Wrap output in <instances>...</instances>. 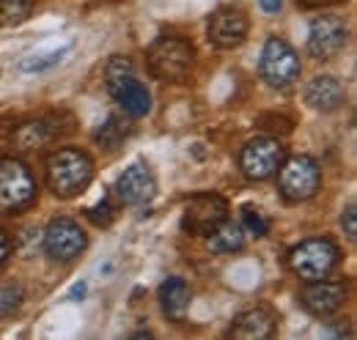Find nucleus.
Wrapping results in <instances>:
<instances>
[{
  "label": "nucleus",
  "mask_w": 357,
  "mask_h": 340,
  "mask_svg": "<svg viewBox=\"0 0 357 340\" xmlns=\"http://www.w3.org/2000/svg\"><path fill=\"white\" fill-rule=\"evenodd\" d=\"M45 176L58 198H77L93 178V160L80 148H58L45 160Z\"/></svg>",
  "instance_id": "obj_1"
},
{
  "label": "nucleus",
  "mask_w": 357,
  "mask_h": 340,
  "mask_svg": "<svg viewBox=\"0 0 357 340\" xmlns=\"http://www.w3.org/2000/svg\"><path fill=\"white\" fill-rule=\"evenodd\" d=\"M146 66L162 83H184L195 66V47L181 36H160L146 52Z\"/></svg>",
  "instance_id": "obj_2"
},
{
  "label": "nucleus",
  "mask_w": 357,
  "mask_h": 340,
  "mask_svg": "<svg viewBox=\"0 0 357 340\" xmlns=\"http://www.w3.org/2000/svg\"><path fill=\"white\" fill-rule=\"evenodd\" d=\"M105 83H107L110 96L119 102V107L130 118L149 116V110H151V93H149L146 85L135 77L132 63L127 58H121V55L110 58V63L105 69Z\"/></svg>",
  "instance_id": "obj_3"
},
{
  "label": "nucleus",
  "mask_w": 357,
  "mask_h": 340,
  "mask_svg": "<svg viewBox=\"0 0 357 340\" xmlns=\"http://www.w3.org/2000/svg\"><path fill=\"white\" fill-rule=\"evenodd\" d=\"M338 263H341V247L327 236L305 239L289 253V269L305 283L330 277Z\"/></svg>",
  "instance_id": "obj_4"
},
{
  "label": "nucleus",
  "mask_w": 357,
  "mask_h": 340,
  "mask_svg": "<svg viewBox=\"0 0 357 340\" xmlns=\"http://www.w3.org/2000/svg\"><path fill=\"white\" fill-rule=\"evenodd\" d=\"M300 72H303V63H300V55L294 52V47L283 42L280 36H269L261 47V58H259L261 80L275 91H289L300 80Z\"/></svg>",
  "instance_id": "obj_5"
},
{
  "label": "nucleus",
  "mask_w": 357,
  "mask_h": 340,
  "mask_svg": "<svg viewBox=\"0 0 357 340\" xmlns=\"http://www.w3.org/2000/svg\"><path fill=\"white\" fill-rule=\"evenodd\" d=\"M278 187L289 203H303V201L313 198L321 187L319 162L308 154H297V157L283 160V165L278 168Z\"/></svg>",
  "instance_id": "obj_6"
},
{
  "label": "nucleus",
  "mask_w": 357,
  "mask_h": 340,
  "mask_svg": "<svg viewBox=\"0 0 357 340\" xmlns=\"http://www.w3.org/2000/svg\"><path fill=\"white\" fill-rule=\"evenodd\" d=\"M36 178L31 168L14 157L0 160V209L3 212H20L36 201Z\"/></svg>",
  "instance_id": "obj_7"
},
{
  "label": "nucleus",
  "mask_w": 357,
  "mask_h": 340,
  "mask_svg": "<svg viewBox=\"0 0 357 340\" xmlns=\"http://www.w3.org/2000/svg\"><path fill=\"white\" fill-rule=\"evenodd\" d=\"M286 160V146L278 137H253L239 154V170L250 181H267Z\"/></svg>",
  "instance_id": "obj_8"
},
{
  "label": "nucleus",
  "mask_w": 357,
  "mask_h": 340,
  "mask_svg": "<svg viewBox=\"0 0 357 340\" xmlns=\"http://www.w3.org/2000/svg\"><path fill=\"white\" fill-rule=\"evenodd\" d=\"M349 42V25L335 14L316 17L308 28V55L313 61H333Z\"/></svg>",
  "instance_id": "obj_9"
},
{
  "label": "nucleus",
  "mask_w": 357,
  "mask_h": 340,
  "mask_svg": "<svg viewBox=\"0 0 357 340\" xmlns=\"http://www.w3.org/2000/svg\"><path fill=\"white\" fill-rule=\"evenodd\" d=\"M89 247V236L86 231L69 219V217H55L45 231V253L58 261V263H69L77 255H83V250Z\"/></svg>",
  "instance_id": "obj_10"
},
{
  "label": "nucleus",
  "mask_w": 357,
  "mask_h": 340,
  "mask_svg": "<svg viewBox=\"0 0 357 340\" xmlns=\"http://www.w3.org/2000/svg\"><path fill=\"white\" fill-rule=\"evenodd\" d=\"M223 219H228V203L225 198L206 192V195H195L181 214V231L190 236H209Z\"/></svg>",
  "instance_id": "obj_11"
},
{
  "label": "nucleus",
  "mask_w": 357,
  "mask_h": 340,
  "mask_svg": "<svg viewBox=\"0 0 357 340\" xmlns=\"http://www.w3.org/2000/svg\"><path fill=\"white\" fill-rule=\"evenodd\" d=\"M248 31H250V20L242 6H220L209 17L206 39L218 49H234L248 39Z\"/></svg>",
  "instance_id": "obj_12"
},
{
  "label": "nucleus",
  "mask_w": 357,
  "mask_h": 340,
  "mask_svg": "<svg viewBox=\"0 0 357 340\" xmlns=\"http://www.w3.org/2000/svg\"><path fill=\"white\" fill-rule=\"evenodd\" d=\"M303 307L316 316V318H327L333 313H338L347 302V283H333V280H311L303 291H300Z\"/></svg>",
  "instance_id": "obj_13"
},
{
  "label": "nucleus",
  "mask_w": 357,
  "mask_h": 340,
  "mask_svg": "<svg viewBox=\"0 0 357 340\" xmlns=\"http://www.w3.org/2000/svg\"><path fill=\"white\" fill-rule=\"evenodd\" d=\"M116 192H119L121 203L143 206V203H149L157 195V178H154V173L146 168L143 162H135V165H130L121 173L119 184H116Z\"/></svg>",
  "instance_id": "obj_14"
},
{
  "label": "nucleus",
  "mask_w": 357,
  "mask_h": 340,
  "mask_svg": "<svg viewBox=\"0 0 357 340\" xmlns=\"http://www.w3.org/2000/svg\"><path fill=\"white\" fill-rule=\"evenodd\" d=\"M278 332V313L267 307V304H259V307H250L245 313H239L228 330L231 338H245V340H267Z\"/></svg>",
  "instance_id": "obj_15"
},
{
  "label": "nucleus",
  "mask_w": 357,
  "mask_h": 340,
  "mask_svg": "<svg viewBox=\"0 0 357 340\" xmlns=\"http://www.w3.org/2000/svg\"><path fill=\"white\" fill-rule=\"evenodd\" d=\"M305 102H308V107L319 110V113H333V110L344 107L347 88L333 75H319L305 85Z\"/></svg>",
  "instance_id": "obj_16"
},
{
  "label": "nucleus",
  "mask_w": 357,
  "mask_h": 340,
  "mask_svg": "<svg viewBox=\"0 0 357 340\" xmlns=\"http://www.w3.org/2000/svg\"><path fill=\"white\" fill-rule=\"evenodd\" d=\"M190 299H192V291L187 286V280L181 277H168L162 286H160V304H162V313L174 321V324H181L187 310H190Z\"/></svg>",
  "instance_id": "obj_17"
},
{
  "label": "nucleus",
  "mask_w": 357,
  "mask_h": 340,
  "mask_svg": "<svg viewBox=\"0 0 357 340\" xmlns=\"http://www.w3.org/2000/svg\"><path fill=\"white\" fill-rule=\"evenodd\" d=\"M58 134H61V127H55V116H50V118H36V121L22 124L14 132V143L20 151H36Z\"/></svg>",
  "instance_id": "obj_18"
},
{
  "label": "nucleus",
  "mask_w": 357,
  "mask_h": 340,
  "mask_svg": "<svg viewBox=\"0 0 357 340\" xmlns=\"http://www.w3.org/2000/svg\"><path fill=\"white\" fill-rule=\"evenodd\" d=\"M245 247V233H242V225L236 222H228L223 219L212 233H209V250L218 255L228 253H239Z\"/></svg>",
  "instance_id": "obj_19"
},
{
  "label": "nucleus",
  "mask_w": 357,
  "mask_h": 340,
  "mask_svg": "<svg viewBox=\"0 0 357 340\" xmlns=\"http://www.w3.org/2000/svg\"><path fill=\"white\" fill-rule=\"evenodd\" d=\"M36 0H0V25H20L31 17Z\"/></svg>",
  "instance_id": "obj_20"
},
{
  "label": "nucleus",
  "mask_w": 357,
  "mask_h": 340,
  "mask_svg": "<svg viewBox=\"0 0 357 340\" xmlns=\"http://www.w3.org/2000/svg\"><path fill=\"white\" fill-rule=\"evenodd\" d=\"M22 299H25V291H22L20 283H6V286H0V318L14 316V313L20 310V304H22Z\"/></svg>",
  "instance_id": "obj_21"
},
{
  "label": "nucleus",
  "mask_w": 357,
  "mask_h": 340,
  "mask_svg": "<svg viewBox=\"0 0 357 340\" xmlns=\"http://www.w3.org/2000/svg\"><path fill=\"white\" fill-rule=\"evenodd\" d=\"M127 134H130V127H124L121 118L110 116L107 124H102V129L96 132V140H99L102 146H107V148H116V146H121V140H124Z\"/></svg>",
  "instance_id": "obj_22"
},
{
  "label": "nucleus",
  "mask_w": 357,
  "mask_h": 340,
  "mask_svg": "<svg viewBox=\"0 0 357 340\" xmlns=\"http://www.w3.org/2000/svg\"><path fill=\"white\" fill-rule=\"evenodd\" d=\"M66 52H69V47L52 49V52H45V55H31V58L22 61V72H45L50 66H55Z\"/></svg>",
  "instance_id": "obj_23"
},
{
  "label": "nucleus",
  "mask_w": 357,
  "mask_h": 340,
  "mask_svg": "<svg viewBox=\"0 0 357 340\" xmlns=\"http://www.w3.org/2000/svg\"><path fill=\"white\" fill-rule=\"evenodd\" d=\"M245 228H248V233H253V236H267L269 222L261 217V212H259V209L245 206Z\"/></svg>",
  "instance_id": "obj_24"
},
{
  "label": "nucleus",
  "mask_w": 357,
  "mask_h": 340,
  "mask_svg": "<svg viewBox=\"0 0 357 340\" xmlns=\"http://www.w3.org/2000/svg\"><path fill=\"white\" fill-rule=\"evenodd\" d=\"M113 206L107 203V201H102V203H96V206H91L86 209V217H89L93 225H99V228H107L110 222H113Z\"/></svg>",
  "instance_id": "obj_25"
},
{
  "label": "nucleus",
  "mask_w": 357,
  "mask_h": 340,
  "mask_svg": "<svg viewBox=\"0 0 357 340\" xmlns=\"http://www.w3.org/2000/svg\"><path fill=\"white\" fill-rule=\"evenodd\" d=\"M259 124L264 129H272V132H280V134H289L291 129H294V121L291 118H286V116H261L259 118Z\"/></svg>",
  "instance_id": "obj_26"
},
{
  "label": "nucleus",
  "mask_w": 357,
  "mask_h": 340,
  "mask_svg": "<svg viewBox=\"0 0 357 340\" xmlns=\"http://www.w3.org/2000/svg\"><path fill=\"white\" fill-rule=\"evenodd\" d=\"M341 225H344L347 239H349V242H355L357 239V209H355V203H349V206H347V212L341 214Z\"/></svg>",
  "instance_id": "obj_27"
},
{
  "label": "nucleus",
  "mask_w": 357,
  "mask_h": 340,
  "mask_svg": "<svg viewBox=\"0 0 357 340\" xmlns=\"http://www.w3.org/2000/svg\"><path fill=\"white\" fill-rule=\"evenodd\" d=\"M11 247H14V242H11V236L6 233V231H0V266L8 261V255H11Z\"/></svg>",
  "instance_id": "obj_28"
},
{
  "label": "nucleus",
  "mask_w": 357,
  "mask_h": 340,
  "mask_svg": "<svg viewBox=\"0 0 357 340\" xmlns=\"http://www.w3.org/2000/svg\"><path fill=\"white\" fill-rule=\"evenodd\" d=\"M303 8H321V6H335L341 0H297Z\"/></svg>",
  "instance_id": "obj_29"
},
{
  "label": "nucleus",
  "mask_w": 357,
  "mask_h": 340,
  "mask_svg": "<svg viewBox=\"0 0 357 340\" xmlns=\"http://www.w3.org/2000/svg\"><path fill=\"white\" fill-rule=\"evenodd\" d=\"M259 6H261L267 14H278L280 6H283V0H259Z\"/></svg>",
  "instance_id": "obj_30"
},
{
  "label": "nucleus",
  "mask_w": 357,
  "mask_h": 340,
  "mask_svg": "<svg viewBox=\"0 0 357 340\" xmlns=\"http://www.w3.org/2000/svg\"><path fill=\"white\" fill-rule=\"evenodd\" d=\"M83 294H86V283H80V286H75V288H72V299L83 297Z\"/></svg>",
  "instance_id": "obj_31"
}]
</instances>
